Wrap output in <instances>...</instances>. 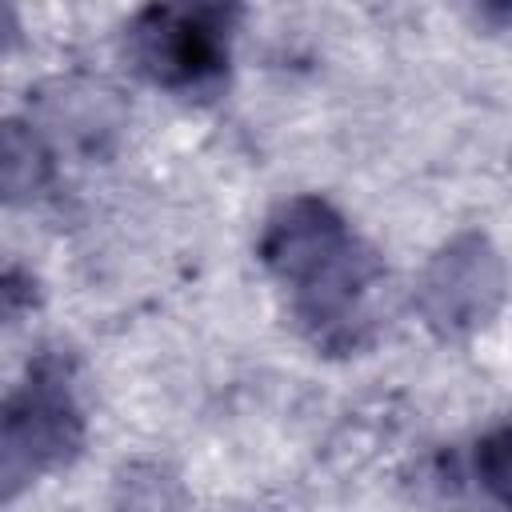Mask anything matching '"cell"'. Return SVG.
<instances>
[{"instance_id":"6da1fadb","label":"cell","mask_w":512,"mask_h":512,"mask_svg":"<svg viewBox=\"0 0 512 512\" xmlns=\"http://www.w3.org/2000/svg\"><path fill=\"white\" fill-rule=\"evenodd\" d=\"M256 260L276 284L292 328L320 356L348 360L376 344L388 268L332 200L316 192L280 200L260 224Z\"/></svg>"},{"instance_id":"7a4b0ae2","label":"cell","mask_w":512,"mask_h":512,"mask_svg":"<svg viewBox=\"0 0 512 512\" xmlns=\"http://www.w3.org/2000/svg\"><path fill=\"white\" fill-rule=\"evenodd\" d=\"M88 440L80 368L68 348H36L0 416V488L12 504L36 480L64 472Z\"/></svg>"},{"instance_id":"3957f363","label":"cell","mask_w":512,"mask_h":512,"mask_svg":"<svg viewBox=\"0 0 512 512\" xmlns=\"http://www.w3.org/2000/svg\"><path fill=\"white\" fill-rule=\"evenodd\" d=\"M236 4H148L124 24V56L140 80L180 100H212L228 84Z\"/></svg>"},{"instance_id":"277c9868","label":"cell","mask_w":512,"mask_h":512,"mask_svg":"<svg viewBox=\"0 0 512 512\" xmlns=\"http://www.w3.org/2000/svg\"><path fill=\"white\" fill-rule=\"evenodd\" d=\"M504 300H508V264L500 248L476 228L448 236L420 268L412 292L424 328L448 344L488 328L504 308Z\"/></svg>"},{"instance_id":"5b68a950","label":"cell","mask_w":512,"mask_h":512,"mask_svg":"<svg viewBox=\"0 0 512 512\" xmlns=\"http://www.w3.org/2000/svg\"><path fill=\"white\" fill-rule=\"evenodd\" d=\"M56 184V152L32 120L4 124V192L12 204H32Z\"/></svg>"},{"instance_id":"8992f818","label":"cell","mask_w":512,"mask_h":512,"mask_svg":"<svg viewBox=\"0 0 512 512\" xmlns=\"http://www.w3.org/2000/svg\"><path fill=\"white\" fill-rule=\"evenodd\" d=\"M108 512H192V496L164 460H128L112 476Z\"/></svg>"},{"instance_id":"52a82bcc","label":"cell","mask_w":512,"mask_h":512,"mask_svg":"<svg viewBox=\"0 0 512 512\" xmlns=\"http://www.w3.org/2000/svg\"><path fill=\"white\" fill-rule=\"evenodd\" d=\"M472 476L500 512H512V420H500L472 440Z\"/></svg>"},{"instance_id":"ba28073f","label":"cell","mask_w":512,"mask_h":512,"mask_svg":"<svg viewBox=\"0 0 512 512\" xmlns=\"http://www.w3.org/2000/svg\"><path fill=\"white\" fill-rule=\"evenodd\" d=\"M0 296H4V320H20V312L32 308V276H24L16 264H8Z\"/></svg>"}]
</instances>
